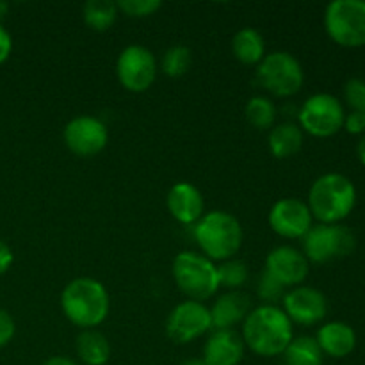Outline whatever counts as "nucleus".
<instances>
[{
  "instance_id": "nucleus-1",
  "label": "nucleus",
  "mask_w": 365,
  "mask_h": 365,
  "mask_svg": "<svg viewBox=\"0 0 365 365\" xmlns=\"http://www.w3.org/2000/svg\"><path fill=\"white\" fill-rule=\"evenodd\" d=\"M242 341L255 355H284L291 344L292 323L287 314L277 305H262L250 310L242 324Z\"/></svg>"
},
{
  "instance_id": "nucleus-2",
  "label": "nucleus",
  "mask_w": 365,
  "mask_h": 365,
  "mask_svg": "<svg viewBox=\"0 0 365 365\" xmlns=\"http://www.w3.org/2000/svg\"><path fill=\"white\" fill-rule=\"evenodd\" d=\"M109 307L107 289L95 278H75L61 294V309L66 319L84 330L102 324L109 314Z\"/></svg>"
},
{
  "instance_id": "nucleus-3",
  "label": "nucleus",
  "mask_w": 365,
  "mask_h": 365,
  "mask_svg": "<svg viewBox=\"0 0 365 365\" xmlns=\"http://www.w3.org/2000/svg\"><path fill=\"white\" fill-rule=\"evenodd\" d=\"M355 203V184L341 173H327L312 184L307 205L312 217H317L323 225H337L351 214Z\"/></svg>"
},
{
  "instance_id": "nucleus-4",
  "label": "nucleus",
  "mask_w": 365,
  "mask_h": 365,
  "mask_svg": "<svg viewBox=\"0 0 365 365\" xmlns=\"http://www.w3.org/2000/svg\"><path fill=\"white\" fill-rule=\"evenodd\" d=\"M195 239L207 259L230 260L241 250L242 227L239 220L223 210L203 214L195 227Z\"/></svg>"
},
{
  "instance_id": "nucleus-5",
  "label": "nucleus",
  "mask_w": 365,
  "mask_h": 365,
  "mask_svg": "<svg viewBox=\"0 0 365 365\" xmlns=\"http://www.w3.org/2000/svg\"><path fill=\"white\" fill-rule=\"evenodd\" d=\"M173 277L178 289L192 302L210 298L220 289L217 267L202 253H178L173 262Z\"/></svg>"
},
{
  "instance_id": "nucleus-6",
  "label": "nucleus",
  "mask_w": 365,
  "mask_h": 365,
  "mask_svg": "<svg viewBox=\"0 0 365 365\" xmlns=\"http://www.w3.org/2000/svg\"><path fill=\"white\" fill-rule=\"evenodd\" d=\"M324 27L337 45L359 48L365 45L364 0H334L324 11Z\"/></svg>"
},
{
  "instance_id": "nucleus-7",
  "label": "nucleus",
  "mask_w": 365,
  "mask_h": 365,
  "mask_svg": "<svg viewBox=\"0 0 365 365\" xmlns=\"http://www.w3.org/2000/svg\"><path fill=\"white\" fill-rule=\"evenodd\" d=\"M257 78L274 96H292L303 86V68L289 52H271L260 61Z\"/></svg>"
},
{
  "instance_id": "nucleus-8",
  "label": "nucleus",
  "mask_w": 365,
  "mask_h": 365,
  "mask_svg": "<svg viewBox=\"0 0 365 365\" xmlns=\"http://www.w3.org/2000/svg\"><path fill=\"white\" fill-rule=\"evenodd\" d=\"M356 239L348 227L342 225H317L303 237L307 260L316 264L348 257L355 250Z\"/></svg>"
},
{
  "instance_id": "nucleus-9",
  "label": "nucleus",
  "mask_w": 365,
  "mask_h": 365,
  "mask_svg": "<svg viewBox=\"0 0 365 365\" xmlns=\"http://www.w3.org/2000/svg\"><path fill=\"white\" fill-rule=\"evenodd\" d=\"M346 113L341 100L328 93L312 95L299 110V128L316 138H330L344 127Z\"/></svg>"
},
{
  "instance_id": "nucleus-10",
  "label": "nucleus",
  "mask_w": 365,
  "mask_h": 365,
  "mask_svg": "<svg viewBox=\"0 0 365 365\" xmlns=\"http://www.w3.org/2000/svg\"><path fill=\"white\" fill-rule=\"evenodd\" d=\"M116 73L121 86L132 93H143L157 77V63L153 53L141 45H130L121 50L116 63Z\"/></svg>"
},
{
  "instance_id": "nucleus-11",
  "label": "nucleus",
  "mask_w": 365,
  "mask_h": 365,
  "mask_svg": "<svg viewBox=\"0 0 365 365\" xmlns=\"http://www.w3.org/2000/svg\"><path fill=\"white\" fill-rule=\"evenodd\" d=\"M212 328L210 310L203 303L182 302L175 307L166 321V334L177 344H189Z\"/></svg>"
},
{
  "instance_id": "nucleus-12",
  "label": "nucleus",
  "mask_w": 365,
  "mask_h": 365,
  "mask_svg": "<svg viewBox=\"0 0 365 365\" xmlns=\"http://www.w3.org/2000/svg\"><path fill=\"white\" fill-rule=\"evenodd\" d=\"M64 143L78 157H93L102 152L109 139L107 127L93 116L73 118L64 127Z\"/></svg>"
},
{
  "instance_id": "nucleus-13",
  "label": "nucleus",
  "mask_w": 365,
  "mask_h": 365,
  "mask_svg": "<svg viewBox=\"0 0 365 365\" xmlns=\"http://www.w3.org/2000/svg\"><path fill=\"white\" fill-rule=\"evenodd\" d=\"M269 225L285 239H303L312 228V212L298 198L278 200L269 212Z\"/></svg>"
},
{
  "instance_id": "nucleus-14",
  "label": "nucleus",
  "mask_w": 365,
  "mask_h": 365,
  "mask_svg": "<svg viewBox=\"0 0 365 365\" xmlns=\"http://www.w3.org/2000/svg\"><path fill=\"white\" fill-rule=\"evenodd\" d=\"M284 312L291 323L316 324L324 319L328 312L327 298L314 287H294L284 296Z\"/></svg>"
},
{
  "instance_id": "nucleus-15",
  "label": "nucleus",
  "mask_w": 365,
  "mask_h": 365,
  "mask_svg": "<svg viewBox=\"0 0 365 365\" xmlns=\"http://www.w3.org/2000/svg\"><path fill=\"white\" fill-rule=\"evenodd\" d=\"M264 271L284 287H294L309 277V260L292 246H278L267 255Z\"/></svg>"
},
{
  "instance_id": "nucleus-16",
  "label": "nucleus",
  "mask_w": 365,
  "mask_h": 365,
  "mask_svg": "<svg viewBox=\"0 0 365 365\" xmlns=\"http://www.w3.org/2000/svg\"><path fill=\"white\" fill-rule=\"evenodd\" d=\"M168 210L182 225H196L203 216V196L189 182H178L170 189L166 198Z\"/></svg>"
},
{
  "instance_id": "nucleus-17",
  "label": "nucleus",
  "mask_w": 365,
  "mask_h": 365,
  "mask_svg": "<svg viewBox=\"0 0 365 365\" xmlns=\"http://www.w3.org/2000/svg\"><path fill=\"white\" fill-rule=\"evenodd\" d=\"M245 356V341L235 330H216L203 346L205 365H239Z\"/></svg>"
},
{
  "instance_id": "nucleus-18",
  "label": "nucleus",
  "mask_w": 365,
  "mask_h": 365,
  "mask_svg": "<svg viewBox=\"0 0 365 365\" xmlns=\"http://www.w3.org/2000/svg\"><path fill=\"white\" fill-rule=\"evenodd\" d=\"M250 296L241 291H228L216 299L210 309L212 328L216 330H232V327L246 319L250 314Z\"/></svg>"
},
{
  "instance_id": "nucleus-19",
  "label": "nucleus",
  "mask_w": 365,
  "mask_h": 365,
  "mask_svg": "<svg viewBox=\"0 0 365 365\" xmlns=\"http://www.w3.org/2000/svg\"><path fill=\"white\" fill-rule=\"evenodd\" d=\"M316 342L323 355L331 356V359H344L355 349L356 334L349 324L342 321H331L319 328Z\"/></svg>"
},
{
  "instance_id": "nucleus-20",
  "label": "nucleus",
  "mask_w": 365,
  "mask_h": 365,
  "mask_svg": "<svg viewBox=\"0 0 365 365\" xmlns=\"http://www.w3.org/2000/svg\"><path fill=\"white\" fill-rule=\"evenodd\" d=\"M232 52L242 64H260L266 57V43L262 34L252 27H245L232 39Z\"/></svg>"
},
{
  "instance_id": "nucleus-21",
  "label": "nucleus",
  "mask_w": 365,
  "mask_h": 365,
  "mask_svg": "<svg viewBox=\"0 0 365 365\" xmlns=\"http://www.w3.org/2000/svg\"><path fill=\"white\" fill-rule=\"evenodd\" d=\"M269 150L278 159H287L302 150L303 132L296 123H280L271 128Z\"/></svg>"
},
{
  "instance_id": "nucleus-22",
  "label": "nucleus",
  "mask_w": 365,
  "mask_h": 365,
  "mask_svg": "<svg viewBox=\"0 0 365 365\" xmlns=\"http://www.w3.org/2000/svg\"><path fill=\"white\" fill-rule=\"evenodd\" d=\"M77 355L86 365H106L110 359V344L96 330H84L77 337Z\"/></svg>"
},
{
  "instance_id": "nucleus-23",
  "label": "nucleus",
  "mask_w": 365,
  "mask_h": 365,
  "mask_svg": "<svg viewBox=\"0 0 365 365\" xmlns=\"http://www.w3.org/2000/svg\"><path fill=\"white\" fill-rule=\"evenodd\" d=\"M284 365H323V351L316 339H292L284 351Z\"/></svg>"
},
{
  "instance_id": "nucleus-24",
  "label": "nucleus",
  "mask_w": 365,
  "mask_h": 365,
  "mask_svg": "<svg viewBox=\"0 0 365 365\" xmlns=\"http://www.w3.org/2000/svg\"><path fill=\"white\" fill-rule=\"evenodd\" d=\"M118 4L110 0H88L82 7L84 21L95 31L103 32L113 27L118 16Z\"/></svg>"
},
{
  "instance_id": "nucleus-25",
  "label": "nucleus",
  "mask_w": 365,
  "mask_h": 365,
  "mask_svg": "<svg viewBox=\"0 0 365 365\" xmlns=\"http://www.w3.org/2000/svg\"><path fill=\"white\" fill-rule=\"evenodd\" d=\"M246 120L252 127L259 128V130H266L271 128L277 118V109H274L273 102L267 100L266 96H253L250 102L246 103Z\"/></svg>"
},
{
  "instance_id": "nucleus-26",
  "label": "nucleus",
  "mask_w": 365,
  "mask_h": 365,
  "mask_svg": "<svg viewBox=\"0 0 365 365\" xmlns=\"http://www.w3.org/2000/svg\"><path fill=\"white\" fill-rule=\"evenodd\" d=\"M217 280H220V287L228 289V291H239L248 280V267L242 260H225L217 267Z\"/></svg>"
},
{
  "instance_id": "nucleus-27",
  "label": "nucleus",
  "mask_w": 365,
  "mask_h": 365,
  "mask_svg": "<svg viewBox=\"0 0 365 365\" xmlns=\"http://www.w3.org/2000/svg\"><path fill=\"white\" fill-rule=\"evenodd\" d=\"M192 64V53L187 46H171L163 57V71L168 77H182Z\"/></svg>"
},
{
  "instance_id": "nucleus-28",
  "label": "nucleus",
  "mask_w": 365,
  "mask_h": 365,
  "mask_svg": "<svg viewBox=\"0 0 365 365\" xmlns=\"http://www.w3.org/2000/svg\"><path fill=\"white\" fill-rule=\"evenodd\" d=\"M116 4L118 11L132 18H145L150 14H155L163 6L160 0H120Z\"/></svg>"
},
{
  "instance_id": "nucleus-29",
  "label": "nucleus",
  "mask_w": 365,
  "mask_h": 365,
  "mask_svg": "<svg viewBox=\"0 0 365 365\" xmlns=\"http://www.w3.org/2000/svg\"><path fill=\"white\" fill-rule=\"evenodd\" d=\"M259 296L267 303V305H274L280 299H284L285 296V287L280 282L274 280L269 273L264 271L262 277L259 280Z\"/></svg>"
},
{
  "instance_id": "nucleus-30",
  "label": "nucleus",
  "mask_w": 365,
  "mask_h": 365,
  "mask_svg": "<svg viewBox=\"0 0 365 365\" xmlns=\"http://www.w3.org/2000/svg\"><path fill=\"white\" fill-rule=\"evenodd\" d=\"M344 98L353 113H365V81L351 78L344 86Z\"/></svg>"
},
{
  "instance_id": "nucleus-31",
  "label": "nucleus",
  "mask_w": 365,
  "mask_h": 365,
  "mask_svg": "<svg viewBox=\"0 0 365 365\" xmlns=\"http://www.w3.org/2000/svg\"><path fill=\"white\" fill-rule=\"evenodd\" d=\"M14 331H16V324H14L11 314L7 310L0 309V348H4V346L13 341Z\"/></svg>"
},
{
  "instance_id": "nucleus-32",
  "label": "nucleus",
  "mask_w": 365,
  "mask_h": 365,
  "mask_svg": "<svg viewBox=\"0 0 365 365\" xmlns=\"http://www.w3.org/2000/svg\"><path fill=\"white\" fill-rule=\"evenodd\" d=\"M344 127L349 134H364L365 132V113H349L344 120Z\"/></svg>"
},
{
  "instance_id": "nucleus-33",
  "label": "nucleus",
  "mask_w": 365,
  "mask_h": 365,
  "mask_svg": "<svg viewBox=\"0 0 365 365\" xmlns=\"http://www.w3.org/2000/svg\"><path fill=\"white\" fill-rule=\"evenodd\" d=\"M11 52H13V38L9 32L0 25V64L6 63L9 59Z\"/></svg>"
},
{
  "instance_id": "nucleus-34",
  "label": "nucleus",
  "mask_w": 365,
  "mask_h": 365,
  "mask_svg": "<svg viewBox=\"0 0 365 365\" xmlns=\"http://www.w3.org/2000/svg\"><path fill=\"white\" fill-rule=\"evenodd\" d=\"M13 260H14L13 250L9 248L7 242L0 241V277L9 271V267L13 266Z\"/></svg>"
},
{
  "instance_id": "nucleus-35",
  "label": "nucleus",
  "mask_w": 365,
  "mask_h": 365,
  "mask_svg": "<svg viewBox=\"0 0 365 365\" xmlns=\"http://www.w3.org/2000/svg\"><path fill=\"white\" fill-rule=\"evenodd\" d=\"M43 365H77L71 359H66V356H52V359L46 360Z\"/></svg>"
},
{
  "instance_id": "nucleus-36",
  "label": "nucleus",
  "mask_w": 365,
  "mask_h": 365,
  "mask_svg": "<svg viewBox=\"0 0 365 365\" xmlns=\"http://www.w3.org/2000/svg\"><path fill=\"white\" fill-rule=\"evenodd\" d=\"M356 153H359V159H360V163L364 164L365 166V135L362 139H360V143H359V148H356Z\"/></svg>"
},
{
  "instance_id": "nucleus-37",
  "label": "nucleus",
  "mask_w": 365,
  "mask_h": 365,
  "mask_svg": "<svg viewBox=\"0 0 365 365\" xmlns=\"http://www.w3.org/2000/svg\"><path fill=\"white\" fill-rule=\"evenodd\" d=\"M178 365H205V362H203V359H189V360H184V362Z\"/></svg>"
},
{
  "instance_id": "nucleus-38",
  "label": "nucleus",
  "mask_w": 365,
  "mask_h": 365,
  "mask_svg": "<svg viewBox=\"0 0 365 365\" xmlns=\"http://www.w3.org/2000/svg\"><path fill=\"white\" fill-rule=\"evenodd\" d=\"M7 2H2V0H0V20H2L4 16H6V13H7Z\"/></svg>"
}]
</instances>
